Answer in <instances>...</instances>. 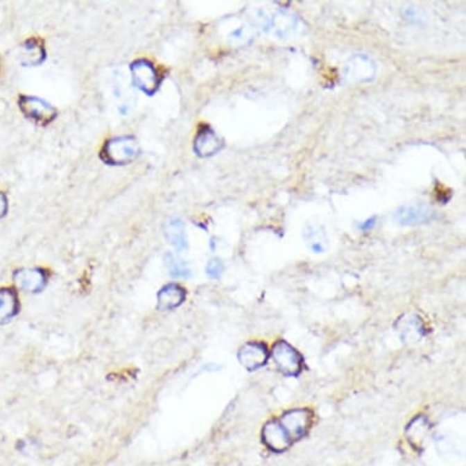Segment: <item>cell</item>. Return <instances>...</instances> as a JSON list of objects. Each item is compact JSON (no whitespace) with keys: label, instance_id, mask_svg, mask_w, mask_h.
Returning <instances> with one entry per match:
<instances>
[{"label":"cell","instance_id":"cell-1","mask_svg":"<svg viewBox=\"0 0 466 466\" xmlns=\"http://www.w3.org/2000/svg\"><path fill=\"white\" fill-rule=\"evenodd\" d=\"M139 154V143L133 136H120L109 139L101 150V157L109 165H126Z\"/></svg>","mask_w":466,"mask_h":466},{"label":"cell","instance_id":"cell-2","mask_svg":"<svg viewBox=\"0 0 466 466\" xmlns=\"http://www.w3.org/2000/svg\"><path fill=\"white\" fill-rule=\"evenodd\" d=\"M271 358L274 360V364L279 372L284 376L289 377L298 376L303 369L302 355L299 354L298 350H295L293 345H289L286 340H277L273 345Z\"/></svg>","mask_w":466,"mask_h":466},{"label":"cell","instance_id":"cell-3","mask_svg":"<svg viewBox=\"0 0 466 466\" xmlns=\"http://www.w3.org/2000/svg\"><path fill=\"white\" fill-rule=\"evenodd\" d=\"M314 414L308 408H297L286 411L279 421L287 432L291 441L297 442L304 437L313 425Z\"/></svg>","mask_w":466,"mask_h":466},{"label":"cell","instance_id":"cell-4","mask_svg":"<svg viewBox=\"0 0 466 466\" xmlns=\"http://www.w3.org/2000/svg\"><path fill=\"white\" fill-rule=\"evenodd\" d=\"M131 75L133 85L148 96H153L162 82V76L155 65L146 59L132 62Z\"/></svg>","mask_w":466,"mask_h":466},{"label":"cell","instance_id":"cell-5","mask_svg":"<svg viewBox=\"0 0 466 466\" xmlns=\"http://www.w3.org/2000/svg\"><path fill=\"white\" fill-rule=\"evenodd\" d=\"M19 105L21 112H24L27 119L42 126L49 125L58 116V110L55 107L37 96H21Z\"/></svg>","mask_w":466,"mask_h":466},{"label":"cell","instance_id":"cell-6","mask_svg":"<svg viewBox=\"0 0 466 466\" xmlns=\"http://www.w3.org/2000/svg\"><path fill=\"white\" fill-rule=\"evenodd\" d=\"M436 218V212L425 204L403 205L397 210L395 223L401 226H419L429 223Z\"/></svg>","mask_w":466,"mask_h":466},{"label":"cell","instance_id":"cell-7","mask_svg":"<svg viewBox=\"0 0 466 466\" xmlns=\"http://www.w3.org/2000/svg\"><path fill=\"white\" fill-rule=\"evenodd\" d=\"M395 331L404 343L415 345L419 343L426 335L425 325L419 315L408 313L397 320Z\"/></svg>","mask_w":466,"mask_h":466},{"label":"cell","instance_id":"cell-8","mask_svg":"<svg viewBox=\"0 0 466 466\" xmlns=\"http://www.w3.org/2000/svg\"><path fill=\"white\" fill-rule=\"evenodd\" d=\"M345 75L352 83L372 81L376 75V64L368 55L353 56L345 65Z\"/></svg>","mask_w":466,"mask_h":466},{"label":"cell","instance_id":"cell-9","mask_svg":"<svg viewBox=\"0 0 466 466\" xmlns=\"http://www.w3.org/2000/svg\"><path fill=\"white\" fill-rule=\"evenodd\" d=\"M302 31V22L297 16L288 11L277 10L273 12L270 31L281 40H291Z\"/></svg>","mask_w":466,"mask_h":466},{"label":"cell","instance_id":"cell-10","mask_svg":"<svg viewBox=\"0 0 466 466\" xmlns=\"http://www.w3.org/2000/svg\"><path fill=\"white\" fill-rule=\"evenodd\" d=\"M269 352L260 342H248L239 350V364L248 371L258 370L268 363Z\"/></svg>","mask_w":466,"mask_h":466},{"label":"cell","instance_id":"cell-11","mask_svg":"<svg viewBox=\"0 0 466 466\" xmlns=\"http://www.w3.org/2000/svg\"><path fill=\"white\" fill-rule=\"evenodd\" d=\"M223 139L212 127L203 125L198 130L194 138V152L197 153L198 157H213L223 149Z\"/></svg>","mask_w":466,"mask_h":466},{"label":"cell","instance_id":"cell-12","mask_svg":"<svg viewBox=\"0 0 466 466\" xmlns=\"http://www.w3.org/2000/svg\"><path fill=\"white\" fill-rule=\"evenodd\" d=\"M48 274L43 269L37 268H25L15 271L14 282L19 288L28 292L37 293L46 287Z\"/></svg>","mask_w":466,"mask_h":466},{"label":"cell","instance_id":"cell-13","mask_svg":"<svg viewBox=\"0 0 466 466\" xmlns=\"http://www.w3.org/2000/svg\"><path fill=\"white\" fill-rule=\"evenodd\" d=\"M263 442L271 451H284L293 445L279 419L268 421L263 429Z\"/></svg>","mask_w":466,"mask_h":466},{"label":"cell","instance_id":"cell-14","mask_svg":"<svg viewBox=\"0 0 466 466\" xmlns=\"http://www.w3.org/2000/svg\"><path fill=\"white\" fill-rule=\"evenodd\" d=\"M187 292L182 286L169 284L164 286L157 293V309L166 311L178 308L186 300Z\"/></svg>","mask_w":466,"mask_h":466},{"label":"cell","instance_id":"cell-15","mask_svg":"<svg viewBox=\"0 0 466 466\" xmlns=\"http://www.w3.org/2000/svg\"><path fill=\"white\" fill-rule=\"evenodd\" d=\"M225 33L223 36L232 44H245L253 38L254 28L244 21L239 19H231L225 22V26H221Z\"/></svg>","mask_w":466,"mask_h":466},{"label":"cell","instance_id":"cell-16","mask_svg":"<svg viewBox=\"0 0 466 466\" xmlns=\"http://www.w3.org/2000/svg\"><path fill=\"white\" fill-rule=\"evenodd\" d=\"M164 234L169 243L178 252H183L188 248L187 234L184 223L178 218H171L164 225Z\"/></svg>","mask_w":466,"mask_h":466},{"label":"cell","instance_id":"cell-17","mask_svg":"<svg viewBox=\"0 0 466 466\" xmlns=\"http://www.w3.org/2000/svg\"><path fill=\"white\" fill-rule=\"evenodd\" d=\"M21 62L26 66H37L46 59V48L41 40L31 38L21 46Z\"/></svg>","mask_w":466,"mask_h":466},{"label":"cell","instance_id":"cell-18","mask_svg":"<svg viewBox=\"0 0 466 466\" xmlns=\"http://www.w3.org/2000/svg\"><path fill=\"white\" fill-rule=\"evenodd\" d=\"M17 293L11 287L0 288V324L9 322L19 311Z\"/></svg>","mask_w":466,"mask_h":466},{"label":"cell","instance_id":"cell-19","mask_svg":"<svg viewBox=\"0 0 466 466\" xmlns=\"http://www.w3.org/2000/svg\"><path fill=\"white\" fill-rule=\"evenodd\" d=\"M304 239L305 243L308 245L310 252L315 254L324 253L327 244H329V239H327V234L322 226L313 223V225H308L304 230Z\"/></svg>","mask_w":466,"mask_h":466},{"label":"cell","instance_id":"cell-20","mask_svg":"<svg viewBox=\"0 0 466 466\" xmlns=\"http://www.w3.org/2000/svg\"><path fill=\"white\" fill-rule=\"evenodd\" d=\"M112 88H114V94L122 102L127 103L130 107H133L136 102V98L132 91L131 83L126 80V77L121 72H116L114 76L112 82Z\"/></svg>","mask_w":466,"mask_h":466},{"label":"cell","instance_id":"cell-21","mask_svg":"<svg viewBox=\"0 0 466 466\" xmlns=\"http://www.w3.org/2000/svg\"><path fill=\"white\" fill-rule=\"evenodd\" d=\"M430 429V422L427 420L426 416H416L414 420L411 421L408 429H406V433H408V440L411 442L413 445L419 443V441H422L425 438L427 431Z\"/></svg>","mask_w":466,"mask_h":466},{"label":"cell","instance_id":"cell-22","mask_svg":"<svg viewBox=\"0 0 466 466\" xmlns=\"http://www.w3.org/2000/svg\"><path fill=\"white\" fill-rule=\"evenodd\" d=\"M165 263H166V268H168L169 273L176 279H188L192 271L189 269L187 263L182 260V259L178 258L176 255L169 253L165 257Z\"/></svg>","mask_w":466,"mask_h":466},{"label":"cell","instance_id":"cell-23","mask_svg":"<svg viewBox=\"0 0 466 466\" xmlns=\"http://www.w3.org/2000/svg\"><path fill=\"white\" fill-rule=\"evenodd\" d=\"M223 270H225V265L223 261L220 259H213L209 261L205 271L210 279H218L223 276Z\"/></svg>","mask_w":466,"mask_h":466},{"label":"cell","instance_id":"cell-24","mask_svg":"<svg viewBox=\"0 0 466 466\" xmlns=\"http://www.w3.org/2000/svg\"><path fill=\"white\" fill-rule=\"evenodd\" d=\"M6 210H8V200H6V196L0 192V218L6 215Z\"/></svg>","mask_w":466,"mask_h":466},{"label":"cell","instance_id":"cell-25","mask_svg":"<svg viewBox=\"0 0 466 466\" xmlns=\"http://www.w3.org/2000/svg\"><path fill=\"white\" fill-rule=\"evenodd\" d=\"M375 225L376 218H369V220H366V221L360 226V228H361L363 231H365V232H369L370 230L375 227Z\"/></svg>","mask_w":466,"mask_h":466}]
</instances>
